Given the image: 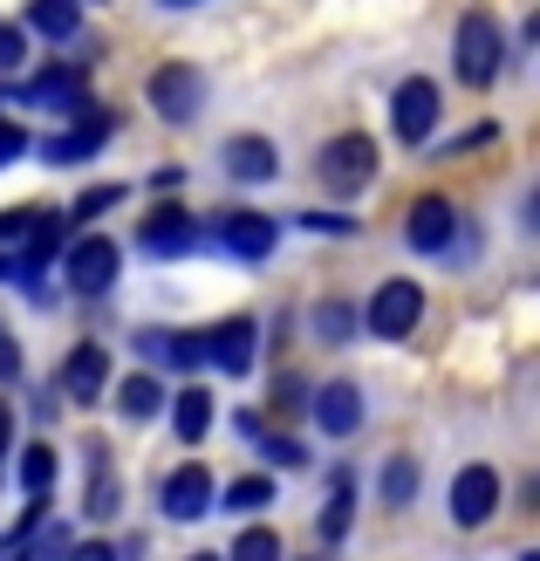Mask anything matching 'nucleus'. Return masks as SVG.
Masks as SVG:
<instances>
[{
    "mask_svg": "<svg viewBox=\"0 0 540 561\" xmlns=\"http://www.w3.org/2000/svg\"><path fill=\"white\" fill-rule=\"evenodd\" d=\"M499 62H506L499 21L486 8H466V21H459V82H466V90H493Z\"/></svg>",
    "mask_w": 540,
    "mask_h": 561,
    "instance_id": "f257e3e1",
    "label": "nucleus"
},
{
    "mask_svg": "<svg viewBox=\"0 0 540 561\" xmlns=\"http://www.w3.org/2000/svg\"><path fill=\"white\" fill-rule=\"evenodd\" d=\"M315 179L329 192H363L369 179H377V137H363V130H343V137H329L322 158H315Z\"/></svg>",
    "mask_w": 540,
    "mask_h": 561,
    "instance_id": "f03ea898",
    "label": "nucleus"
},
{
    "mask_svg": "<svg viewBox=\"0 0 540 561\" xmlns=\"http://www.w3.org/2000/svg\"><path fill=\"white\" fill-rule=\"evenodd\" d=\"M417 322H424V288L417 280H383V288L369 295V308H363V329L383 335V343H404Z\"/></svg>",
    "mask_w": 540,
    "mask_h": 561,
    "instance_id": "7ed1b4c3",
    "label": "nucleus"
},
{
    "mask_svg": "<svg viewBox=\"0 0 540 561\" xmlns=\"http://www.w3.org/2000/svg\"><path fill=\"white\" fill-rule=\"evenodd\" d=\"M145 96H151V110H158L164 124H192V117H198V103H206V69H192V62H164V69H151Z\"/></svg>",
    "mask_w": 540,
    "mask_h": 561,
    "instance_id": "20e7f679",
    "label": "nucleus"
},
{
    "mask_svg": "<svg viewBox=\"0 0 540 561\" xmlns=\"http://www.w3.org/2000/svg\"><path fill=\"white\" fill-rule=\"evenodd\" d=\"M438 110H445L438 82L432 76H411V82H397V96H390V130L404 137V145H424V137L438 130Z\"/></svg>",
    "mask_w": 540,
    "mask_h": 561,
    "instance_id": "39448f33",
    "label": "nucleus"
},
{
    "mask_svg": "<svg viewBox=\"0 0 540 561\" xmlns=\"http://www.w3.org/2000/svg\"><path fill=\"white\" fill-rule=\"evenodd\" d=\"M499 514V472L493 466H466L459 480H451V520L459 527H486Z\"/></svg>",
    "mask_w": 540,
    "mask_h": 561,
    "instance_id": "423d86ee",
    "label": "nucleus"
},
{
    "mask_svg": "<svg viewBox=\"0 0 540 561\" xmlns=\"http://www.w3.org/2000/svg\"><path fill=\"white\" fill-rule=\"evenodd\" d=\"M315 432L322 438H356L363 432V390L349 377H329L315 390Z\"/></svg>",
    "mask_w": 540,
    "mask_h": 561,
    "instance_id": "0eeeda50",
    "label": "nucleus"
},
{
    "mask_svg": "<svg viewBox=\"0 0 540 561\" xmlns=\"http://www.w3.org/2000/svg\"><path fill=\"white\" fill-rule=\"evenodd\" d=\"M110 280H117V240H103V233L76 240L69 247V288L76 295H103Z\"/></svg>",
    "mask_w": 540,
    "mask_h": 561,
    "instance_id": "6e6552de",
    "label": "nucleus"
},
{
    "mask_svg": "<svg viewBox=\"0 0 540 561\" xmlns=\"http://www.w3.org/2000/svg\"><path fill=\"white\" fill-rule=\"evenodd\" d=\"M212 240L226 247V254H240V261H267L274 254V219L267 213H219Z\"/></svg>",
    "mask_w": 540,
    "mask_h": 561,
    "instance_id": "1a4fd4ad",
    "label": "nucleus"
},
{
    "mask_svg": "<svg viewBox=\"0 0 540 561\" xmlns=\"http://www.w3.org/2000/svg\"><path fill=\"white\" fill-rule=\"evenodd\" d=\"M103 377H110V350L103 343H76L62 356V398L69 404H96L103 398Z\"/></svg>",
    "mask_w": 540,
    "mask_h": 561,
    "instance_id": "9d476101",
    "label": "nucleus"
},
{
    "mask_svg": "<svg viewBox=\"0 0 540 561\" xmlns=\"http://www.w3.org/2000/svg\"><path fill=\"white\" fill-rule=\"evenodd\" d=\"M158 507H164V520H198V514L212 507V472L206 466H179L172 480H164Z\"/></svg>",
    "mask_w": 540,
    "mask_h": 561,
    "instance_id": "9b49d317",
    "label": "nucleus"
},
{
    "mask_svg": "<svg viewBox=\"0 0 540 561\" xmlns=\"http://www.w3.org/2000/svg\"><path fill=\"white\" fill-rule=\"evenodd\" d=\"M137 240H145V254H185V247H198V219L185 206H158L137 227Z\"/></svg>",
    "mask_w": 540,
    "mask_h": 561,
    "instance_id": "f8f14e48",
    "label": "nucleus"
},
{
    "mask_svg": "<svg viewBox=\"0 0 540 561\" xmlns=\"http://www.w3.org/2000/svg\"><path fill=\"white\" fill-rule=\"evenodd\" d=\"M206 363H219V377H246L253 370V322L246 316L219 322V335H206Z\"/></svg>",
    "mask_w": 540,
    "mask_h": 561,
    "instance_id": "ddd939ff",
    "label": "nucleus"
},
{
    "mask_svg": "<svg viewBox=\"0 0 540 561\" xmlns=\"http://www.w3.org/2000/svg\"><path fill=\"white\" fill-rule=\"evenodd\" d=\"M117 130V117H96V110H82V124L69 130V137H48V164H82V158H96L103 151V137Z\"/></svg>",
    "mask_w": 540,
    "mask_h": 561,
    "instance_id": "4468645a",
    "label": "nucleus"
},
{
    "mask_svg": "<svg viewBox=\"0 0 540 561\" xmlns=\"http://www.w3.org/2000/svg\"><path fill=\"white\" fill-rule=\"evenodd\" d=\"M451 227H459V213H451V199H417L411 206V247H417V254H445V247H451Z\"/></svg>",
    "mask_w": 540,
    "mask_h": 561,
    "instance_id": "2eb2a0df",
    "label": "nucleus"
},
{
    "mask_svg": "<svg viewBox=\"0 0 540 561\" xmlns=\"http://www.w3.org/2000/svg\"><path fill=\"white\" fill-rule=\"evenodd\" d=\"M226 172H233L240 185H261L280 172V151L267 145V137H226Z\"/></svg>",
    "mask_w": 540,
    "mask_h": 561,
    "instance_id": "dca6fc26",
    "label": "nucleus"
},
{
    "mask_svg": "<svg viewBox=\"0 0 540 561\" xmlns=\"http://www.w3.org/2000/svg\"><path fill=\"white\" fill-rule=\"evenodd\" d=\"M27 103H55V110H90V82H82V69H48L27 82Z\"/></svg>",
    "mask_w": 540,
    "mask_h": 561,
    "instance_id": "f3484780",
    "label": "nucleus"
},
{
    "mask_svg": "<svg viewBox=\"0 0 540 561\" xmlns=\"http://www.w3.org/2000/svg\"><path fill=\"white\" fill-rule=\"evenodd\" d=\"M145 363H172V370H198L206 363V335H137Z\"/></svg>",
    "mask_w": 540,
    "mask_h": 561,
    "instance_id": "a211bd4d",
    "label": "nucleus"
},
{
    "mask_svg": "<svg viewBox=\"0 0 540 561\" xmlns=\"http://www.w3.org/2000/svg\"><path fill=\"white\" fill-rule=\"evenodd\" d=\"M349 520H356V472H335L329 480V507H322V541H343L349 535Z\"/></svg>",
    "mask_w": 540,
    "mask_h": 561,
    "instance_id": "6ab92c4d",
    "label": "nucleus"
},
{
    "mask_svg": "<svg viewBox=\"0 0 540 561\" xmlns=\"http://www.w3.org/2000/svg\"><path fill=\"white\" fill-rule=\"evenodd\" d=\"M76 21H82V0H27V27L48 42H69Z\"/></svg>",
    "mask_w": 540,
    "mask_h": 561,
    "instance_id": "aec40b11",
    "label": "nucleus"
},
{
    "mask_svg": "<svg viewBox=\"0 0 540 561\" xmlns=\"http://www.w3.org/2000/svg\"><path fill=\"white\" fill-rule=\"evenodd\" d=\"M172 432H179L185 445L212 438V390H179V404H172Z\"/></svg>",
    "mask_w": 540,
    "mask_h": 561,
    "instance_id": "412c9836",
    "label": "nucleus"
},
{
    "mask_svg": "<svg viewBox=\"0 0 540 561\" xmlns=\"http://www.w3.org/2000/svg\"><path fill=\"white\" fill-rule=\"evenodd\" d=\"M117 411H124V417H158V411H164V383H158L151 370H145V377H124V383H117Z\"/></svg>",
    "mask_w": 540,
    "mask_h": 561,
    "instance_id": "4be33fe9",
    "label": "nucleus"
},
{
    "mask_svg": "<svg viewBox=\"0 0 540 561\" xmlns=\"http://www.w3.org/2000/svg\"><path fill=\"white\" fill-rule=\"evenodd\" d=\"M21 486L35 500L55 486V445H27V453H21Z\"/></svg>",
    "mask_w": 540,
    "mask_h": 561,
    "instance_id": "5701e85b",
    "label": "nucleus"
},
{
    "mask_svg": "<svg viewBox=\"0 0 540 561\" xmlns=\"http://www.w3.org/2000/svg\"><path fill=\"white\" fill-rule=\"evenodd\" d=\"M315 335H322V343H349V335H356V308L349 301H322L315 308Z\"/></svg>",
    "mask_w": 540,
    "mask_h": 561,
    "instance_id": "b1692460",
    "label": "nucleus"
},
{
    "mask_svg": "<svg viewBox=\"0 0 540 561\" xmlns=\"http://www.w3.org/2000/svg\"><path fill=\"white\" fill-rule=\"evenodd\" d=\"M411 493H417V459L397 453V459L383 466V500H390V507H411Z\"/></svg>",
    "mask_w": 540,
    "mask_h": 561,
    "instance_id": "393cba45",
    "label": "nucleus"
},
{
    "mask_svg": "<svg viewBox=\"0 0 540 561\" xmlns=\"http://www.w3.org/2000/svg\"><path fill=\"white\" fill-rule=\"evenodd\" d=\"M267 500H274V480H267V472H246V480H233V486H226V507H240V514L267 507Z\"/></svg>",
    "mask_w": 540,
    "mask_h": 561,
    "instance_id": "a878e982",
    "label": "nucleus"
},
{
    "mask_svg": "<svg viewBox=\"0 0 540 561\" xmlns=\"http://www.w3.org/2000/svg\"><path fill=\"white\" fill-rule=\"evenodd\" d=\"M253 445H261V459H267V466H280V472H295V466H308V445H295V438L253 432Z\"/></svg>",
    "mask_w": 540,
    "mask_h": 561,
    "instance_id": "bb28decb",
    "label": "nucleus"
},
{
    "mask_svg": "<svg viewBox=\"0 0 540 561\" xmlns=\"http://www.w3.org/2000/svg\"><path fill=\"white\" fill-rule=\"evenodd\" d=\"M233 561H280V535L274 527H246V535L233 541Z\"/></svg>",
    "mask_w": 540,
    "mask_h": 561,
    "instance_id": "cd10ccee",
    "label": "nucleus"
},
{
    "mask_svg": "<svg viewBox=\"0 0 540 561\" xmlns=\"http://www.w3.org/2000/svg\"><path fill=\"white\" fill-rule=\"evenodd\" d=\"M110 206H124V185H90L62 219H96V213H110Z\"/></svg>",
    "mask_w": 540,
    "mask_h": 561,
    "instance_id": "c85d7f7f",
    "label": "nucleus"
},
{
    "mask_svg": "<svg viewBox=\"0 0 540 561\" xmlns=\"http://www.w3.org/2000/svg\"><path fill=\"white\" fill-rule=\"evenodd\" d=\"M21 62H27V35H21L14 21H0V76H14Z\"/></svg>",
    "mask_w": 540,
    "mask_h": 561,
    "instance_id": "c756f323",
    "label": "nucleus"
},
{
    "mask_svg": "<svg viewBox=\"0 0 540 561\" xmlns=\"http://www.w3.org/2000/svg\"><path fill=\"white\" fill-rule=\"evenodd\" d=\"M35 219H42V206H14V213H0V247L27 240V233H35Z\"/></svg>",
    "mask_w": 540,
    "mask_h": 561,
    "instance_id": "7c9ffc66",
    "label": "nucleus"
},
{
    "mask_svg": "<svg viewBox=\"0 0 540 561\" xmlns=\"http://www.w3.org/2000/svg\"><path fill=\"white\" fill-rule=\"evenodd\" d=\"M90 514H96V520L117 514V486H110V466H103V459H96V480H90Z\"/></svg>",
    "mask_w": 540,
    "mask_h": 561,
    "instance_id": "2f4dec72",
    "label": "nucleus"
},
{
    "mask_svg": "<svg viewBox=\"0 0 540 561\" xmlns=\"http://www.w3.org/2000/svg\"><path fill=\"white\" fill-rule=\"evenodd\" d=\"M21 151H27V130L21 124H0V164H14Z\"/></svg>",
    "mask_w": 540,
    "mask_h": 561,
    "instance_id": "473e14b6",
    "label": "nucleus"
},
{
    "mask_svg": "<svg viewBox=\"0 0 540 561\" xmlns=\"http://www.w3.org/2000/svg\"><path fill=\"white\" fill-rule=\"evenodd\" d=\"M69 561H117V548H110V541H76Z\"/></svg>",
    "mask_w": 540,
    "mask_h": 561,
    "instance_id": "72a5a7b5",
    "label": "nucleus"
},
{
    "mask_svg": "<svg viewBox=\"0 0 540 561\" xmlns=\"http://www.w3.org/2000/svg\"><path fill=\"white\" fill-rule=\"evenodd\" d=\"M493 137H499L493 124H472V130H466V137H459V145H451V151H479V145H493Z\"/></svg>",
    "mask_w": 540,
    "mask_h": 561,
    "instance_id": "f704fd0d",
    "label": "nucleus"
},
{
    "mask_svg": "<svg viewBox=\"0 0 540 561\" xmlns=\"http://www.w3.org/2000/svg\"><path fill=\"white\" fill-rule=\"evenodd\" d=\"M8 432H14V411L0 404V453H8Z\"/></svg>",
    "mask_w": 540,
    "mask_h": 561,
    "instance_id": "c9c22d12",
    "label": "nucleus"
},
{
    "mask_svg": "<svg viewBox=\"0 0 540 561\" xmlns=\"http://www.w3.org/2000/svg\"><path fill=\"white\" fill-rule=\"evenodd\" d=\"M158 8H198V0H158Z\"/></svg>",
    "mask_w": 540,
    "mask_h": 561,
    "instance_id": "e433bc0d",
    "label": "nucleus"
},
{
    "mask_svg": "<svg viewBox=\"0 0 540 561\" xmlns=\"http://www.w3.org/2000/svg\"><path fill=\"white\" fill-rule=\"evenodd\" d=\"M185 561H219V554H185Z\"/></svg>",
    "mask_w": 540,
    "mask_h": 561,
    "instance_id": "4c0bfd02",
    "label": "nucleus"
},
{
    "mask_svg": "<svg viewBox=\"0 0 540 561\" xmlns=\"http://www.w3.org/2000/svg\"><path fill=\"white\" fill-rule=\"evenodd\" d=\"M0 274H8V267H0Z\"/></svg>",
    "mask_w": 540,
    "mask_h": 561,
    "instance_id": "58836bf2",
    "label": "nucleus"
}]
</instances>
